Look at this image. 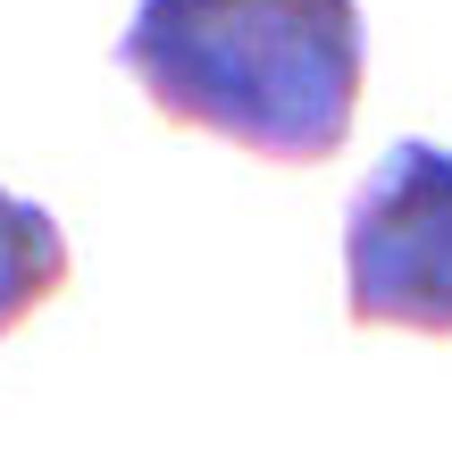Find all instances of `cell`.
Here are the masks:
<instances>
[{
  "mask_svg": "<svg viewBox=\"0 0 452 461\" xmlns=\"http://www.w3.org/2000/svg\"><path fill=\"white\" fill-rule=\"evenodd\" d=\"M118 68L159 118L277 168H318L352 143L368 34L360 0H135Z\"/></svg>",
  "mask_w": 452,
  "mask_h": 461,
  "instance_id": "6da1fadb",
  "label": "cell"
},
{
  "mask_svg": "<svg viewBox=\"0 0 452 461\" xmlns=\"http://www.w3.org/2000/svg\"><path fill=\"white\" fill-rule=\"evenodd\" d=\"M67 235H59V219H50L42 202H25V194H9L0 185V336L9 328H25L50 294H67Z\"/></svg>",
  "mask_w": 452,
  "mask_h": 461,
  "instance_id": "3957f363",
  "label": "cell"
},
{
  "mask_svg": "<svg viewBox=\"0 0 452 461\" xmlns=\"http://www.w3.org/2000/svg\"><path fill=\"white\" fill-rule=\"evenodd\" d=\"M343 311L352 328L452 336V151L403 134L343 210Z\"/></svg>",
  "mask_w": 452,
  "mask_h": 461,
  "instance_id": "7a4b0ae2",
  "label": "cell"
}]
</instances>
